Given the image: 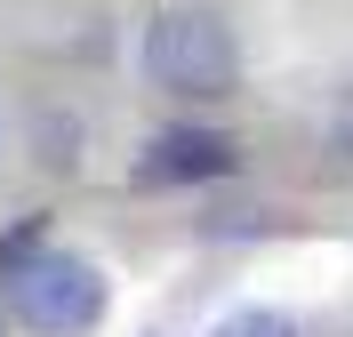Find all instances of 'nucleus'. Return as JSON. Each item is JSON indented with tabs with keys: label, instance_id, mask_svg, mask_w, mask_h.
<instances>
[{
	"label": "nucleus",
	"instance_id": "f257e3e1",
	"mask_svg": "<svg viewBox=\"0 0 353 337\" xmlns=\"http://www.w3.org/2000/svg\"><path fill=\"white\" fill-rule=\"evenodd\" d=\"M145 72L169 96H225L241 81V48L209 8H161L145 32Z\"/></svg>",
	"mask_w": 353,
	"mask_h": 337
},
{
	"label": "nucleus",
	"instance_id": "f03ea898",
	"mask_svg": "<svg viewBox=\"0 0 353 337\" xmlns=\"http://www.w3.org/2000/svg\"><path fill=\"white\" fill-rule=\"evenodd\" d=\"M8 281V305H17L24 329L41 337H81L105 321V273L88 265V257H72V249H32L17 273H0Z\"/></svg>",
	"mask_w": 353,
	"mask_h": 337
},
{
	"label": "nucleus",
	"instance_id": "7ed1b4c3",
	"mask_svg": "<svg viewBox=\"0 0 353 337\" xmlns=\"http://www.w3.org/2000/svg\"><path fill=\"white\" fill-rule=\"evenodd\" d=\"M233 169V136L217 129H161L137 161V185H201V177H225Z\"/></svg>",
	"mask_w": 353,
	"mask_h": 337
},
{
	"label": "nucleus",
	"instance_id": "20e7f679",
	"mask_svg": "<svg viewBox=\"0 0 353 337\" xmlns=\"http://www.w3.org/2000/svg\"><path fill=\"white\" fill-rule=\"evenodd\" d=\"M209 337H297V321L273 314V305H241V314H225Z\"/></svg>",
	"mask_w": 353,
	"mask_h": 337
},
{
	"label": "nucleus",
	"instance_id": "39448f33",
	"mask_svg": "<svg viewBox=\"0 0 353 337\" xmlns=\"http://www.w3.org/2000/svg\"><path fill=\"white\" fill-rule=\"evenodd\" d=\"M330 145H337V153L353 161V96H345V105H337V121H330Z\"/></svg>",
	"mask_w": 353,
	"mask_h": 337
}]
</instances>
